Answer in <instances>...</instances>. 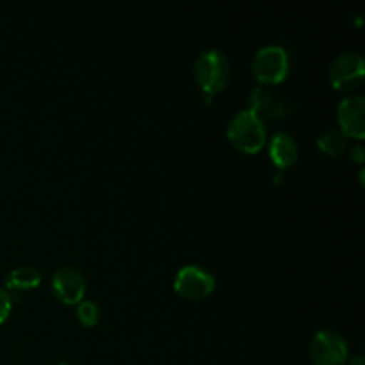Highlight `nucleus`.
Wrapping results in <instances>:
<instances>
[{"label":"nucleus","mask_w":365,"mask_h":365,"mask_svg":"<svg viewBox=\"0 0 365 365\" xmlns=\"http://www.w3.org/2000/svg\"><path fill=\"white\" fill-rule=\"evenodd\" d=\"M59 365H77V364H73V362H61Z\"/></svg>","instance_id":"17"},{"label":"nucleus","mask_w":365,"mask_h":365,"mask_svg":"<svg viewBox=\"0 0 365 365\" xmlns=\"http://www.w3.org/2000/svg\"><path fill=\"white\" fill-rule=\"evenodd\" d=\"M175 291L185 299L200 302L216 289V278L198 266H184L175 277Z\"/></svg>","instance_id":"6"},{"label":"nucleus","mask_w":365,"mask_h":365,"mask_svg":"<svg viewBox=\"0 0 365 365\" xmlns=\"http://www.w3.org/2000/svg\"><path fill=\"white\" fill-rule=\"evenodd\" d=\"M317 146L324 155L337 157L346 150V135L339 128H330L317 138Z\"/></svg>","instance_id":"12"},{"label":"nucleus","mask_w":365,"mask_h":365,"mask_svg":"<svg viewBox=\"0 0 365 365\" xmlns=\"http://www.w3.org/2000/svg\"><path fill=\"white\" fill-rule=\"evenodd\" d=\"M227 135L242 153H257L266 145V123L252 110H241L230 120Z\"/></svg>","instance_id":"2"},{"label":"nucleus","mask_w":365,"mask_h":365,"mask_svg":"<svg viewBox=\"0 0 365 365\" xmlns=\"http://www.w3.org/2000/svg\"><path fill=\"white\" fill-rule=\"evenodd\" d=\"M351 157H353V160H356L359 164H362L364 157H365V152H364L362 146L359 145V146H355V148H351Z\"/></svg>","instance_id":"15"},{"label":"nucleus","mask_w":365,"mask_h":365,"mask_svg":"<svg viewBox=\"0 0 365 365\" xmlns=\"http://www.w3.org/2000/svg\"><path fill=\"white\" fill-rule=\"evenodd\" d=\"M269 157L278 170L292 166L298 159V145L287 132H277L269 143Z\"/></svg>","instance_id":"10"},{"label":"nucleus","mask_w":365,"mask_h":365,"mask_svg":"<svg viewBox=\"0 0 365 365\" xmlns=\"http://www.w3.org/2000/svg\"><path fill=\"white\" fill-rule=\"evenodd\" d=\"M309 355L316 365H344L348 362V344L339 334L319 330L309 344Z\"/></svg>","instance_id":"5"},{"label":"nucleus","mask_w":365,"mask_h":365,"mask_svg":"<svg viewBox=\"0 0 365 365\" xmlns=\"http://www.w3.org/2000/svg\"><path fill=\"white\" fill-rule=\"evenodd\" d=\"M77 317L84 327H95L100 319V310L96 303L93 302H81L77 307Z\"/></svg>","instance_id":"13"},{"label":"nucleus","mask_w":365,"mask_h":365,"mask_svg":"<svg viewBox=\"0 0 365 365\" xmlns=\"http://www.w3.org/2000/svg\"><path fill=\"white\" fill-rule=\"evenodd\" d=\"M365 63L362 53L344 52L335 57L328 66V78L339 91H349L362 84Z\"/></svg>","instance_id":"4"},{"label":"nucleus","mask_w":365,"mask_h":365,"mask_svg":"<svg viewBox=\"0 0 365 365\" xmlns=\"http://www.w3.org/2000/svg\"><path fill=\"white\" fill-rule=\"evenodd\" d=\"M349 365H364V359L360 355L351 356V360H349Z\"/></svg>","instance_id":"16"},{"label":"nucleus","mask_w":365,"mask_h":365,"mask_svg":"<svg viewBox=\"0 0 365 365\" xmlns=\"http://www.w3.org/2000/svg\"><path fill=\"white\" fill-rule=\"evenodd\" d=\"M52 291L59 302L66 305H78L84 302L86 280L75 267H61L52 277Z\"/></svg>","instance_id":"8"},{"label":"nucleus","mask_w":365,"mask_h":365,"mask_svg":"<svg viewBox=\"0 0 365 365\" xmlns=\"http://www.w3.org/2000/svg\"><path fill=\"white\" fill-rule=\"evenodd\" d=\"M339 130L346 138L364 139L365 135V100L362 95H349L337 107Z\"/></svg>","instance_id":"7"},{"label":"nucleus","mask_w":365,"mask_h":365,"mask_svg":"<svg viewBox=\"0 0 365 365\" xmlns=\"http://www.w3.org/2000/svg\"><path fill=\"white\" fill-rule=\"evenodd\" d=\"M248 110L255 113L260 120L266 118H277L285 116L289 113V106L280 95L271 91L266 86H259V88L252 89L248 95Z\"/></svg>","instance_id":"9"},{"label":"nucleus","mask_w":365,"mask_h":365,"mask_svg":"<svg viewBox=\"0 0 365 365\" xmlns=\"http://www.w3.org/2000/svg\"><path fill=\"white\" fill-rule=\"evenodd\" d=\"M39 282H41V274L36 267H16V269L11 271L6 278V291L9 294L13 292H24L31 291V289L38 287Z\"/></svg>","instance_id":"11"},{"label":"nucleus","mask_w":365,"mask_h":365,"mask_svg":"<svg viewBox=\"0 0 365 365\" xmlns=\"http://www.w3.org/2000/svg\"><path fill=\"white\" fill-rule=\"evenodd\" d=\"M252 71L260 84L274 86L289 75V53L280 45H267L257 50L252 61Z\"/></svg>","instance_id":"3"},{"label":"nucleus","mask_w":365,"mask_h":365,"mask_svg":"<svg viewBox=\"0 0 365 365\" xmlns=\"http://www.w3.org/2000/svg\"><path fill=\"white\" fill-rule=\"evenodd\" d=\"M11 309H13V296L6 289H0V324L6 323V319L11 314Z\"/></svg>","instance_id":"14"},{"label":"nucleus","mask_w":365,"mask_h":365,"mask_svg":"<svg viewBox=\"0 0 365 365\" xmlns=\"http://www.w3.org/2000/svg\"><path fill=\"white\" fill-rule=\"evenodd\" d=\"M230 61L221 50H205L196 59L195 78L209 100L212 98V95L227 88L230 82Z\"/></svg>","instance_id":"1"}]
</instances>
